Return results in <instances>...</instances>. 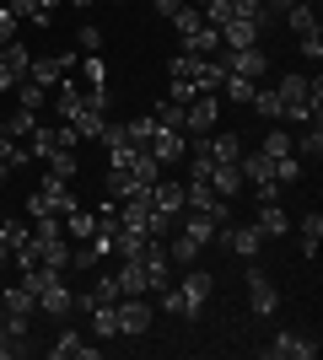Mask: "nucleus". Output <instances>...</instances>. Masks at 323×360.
<instances>
[{
	"label": "nucleus",
	"mask_w": 323,
	"mask_h": 360,
	"mask_svg": "<svg viewBox=\"0 0 323 360\" xmlns=\"http://www.w3.org/2000/svg\"><path fill=\"white\" fill-rule=\"evenodd\" d=\"M16 27H22V22L11 16V6H0V44H11V38H16Z\"/></svg>",
	"instance_id": "nucleus-50"
},
{
	"label": "nucleus",
	"mask_w": 323,
	"mask_h": 360,
	"mask_svg": "<svg viewBox=\"0 0 323 360\" xmlns=\"http://www.w3.org/2000/svg\"><path fill=\"white\" fill-rule=\"evenodd\" d=\"M44 162H49V172H54V178H65V183L81 172V167H76V150H49Z\"/></svg>",
	"instance_id": "nucleus-34"
},
{
	"label": "nucleus",
	"mask_w": 323,
	"mask_h": 360,
	"mask_svg": "<svg viewBox=\"0 0 323 360\" xmlns=\"http://www.w3.org/2000/svg\"><path fill=\"white\" fill-rule=\"evenodd\" d=\"M6 6H11V16H16V22H27V27H49V22H54L38 0H6Z\"/></svg>",
	"instance_id": "nucleus-29"
},
{
	"label": "nucleus",
	"mask_w": 323,
	"mask_h": 360,
	"mask_svg": "<svg viewBox=\"0 0 323 360\" xmlns=\"http://www.w3.org/2000/svg\"><path fill=\"white\" fill-rule=\"evenodd\" d=\"M0 237H6V242L16 248L22 237H32V226H27V221H0Z\"/></svg>",
	"instance_id": "nucleus-48"
},
{
	"label": "nucleus",
	"mask_w": 323,
	"mask_h": 360,
	"mask_svg": "<svg viewBox=\"0 0 323 360\" xmlns=\"http://www.w3.org/2000/svg\"><path fill=\"white\" fill-rule=\"evenodd\" d=\"M0 269H11V242L0 237Z\"/></svg>",
	"instance_id": "nucleus-55"
},
{
	"label": "nucleus",
	"mask_w": 323,
	"mask_h": 360,
	"mask_svg": "<svg viewBox=\"0 0 323 360\" xmlns=\"http://www.w3.org/2000/svg\"><path fill=\"white\" fill-rule=\"evenodd\" d=\"M38 194L49 199V210H54V215H70V210H76V194H70V183H65V178H54V172H44Z\"/></svg>",
	"instance_id": "nucleus-15"
},
{
	"label": "nucleus",
	"mask_w": 323,
	"mask_h": 360,
	"mask_svg": "<svg viewBox=\"0 0 323 360\" xmlns=\"http://www.w3.org/2000/svg\"><path fill=\"white\" fill-rule=\"evenodd\" d=\"M87 323H92V339H119V312H113V301H97L92 312H87Z\"/></svg>",
	"instance_id": "nucleus-23"
},
{
	"label": "nucleus",
	"mask_w": 323,
	"mask_h": 360,
	"mask_svg": "<svg viewBox=\"0 0 323 360\" xmlns=\"http://www.w3.org/2000/svg\"><path fill=\"white\" fill-rule=\"evenodd\" d=\"M6 172H11V167H6V162H0V183H6Z\"/></svg>",
	"instance_id": "nucleus-58"
},
{
	"label": "nucleus",
	"mask_w": 323,
	"mask_h": 360,
	"mask_svg": "<svg viewBox=\"0 0 323 360\" xmlns=\"http://www.w3.org/2000/svg\"><path fill=\"white\" fill-rule=\"evenodd\" d=\"M205 150H210V162H237L243 156V140H237V129H210V135H200Z\"/></svg>",
	"instance_id": "nucleus-16"
},
{
	"label": "nucleus",
	"mask_w": 323,
	"mask_h": 360,
	"mask_svg": "<svg viewBox=\"0 0 323 360\" xmlns=\"http://www.w3.org/2000/svg\"><path fill=\"white\" fill-rule=\"evenodd\" d=\"M312 355H318V345L296 328H280L275 339H270V360H312Z\"/></svg>",
	"instance_id": "nucleus-9"
},
{
	"label": "nucleus",
	"mask_w": 323,
	"mask_h": 360,
	"mask_svg": "<svg viewBox=\"0 0 323 360\" xmlns=\"http://www.w3.org/2000/svg\"><path fill=\"white\" fill-rule=\"evenodd\" d=\"M296 38H302L296 49H302L308 60H318V54H323V27H308V32H296Z\"/></svg>",
	"instance_id": "nucleus-46"
},
{
	"label": "nucleus",
	"mask_w": 323,
	"mask_h": 360,
	"mask_svg": "<svg viewBox=\"0 0 323 360\" xmlns=\"http://www.w3.org/2000/svg\"><path fill=\"white\" fill-rule=\"evenodd\" d=\"M178 44H184V54H200V60H215V54H221V27H194L189 32V38H178Z\"/></svg>",
	"instance_id": "nucleus-17"
},
{
	"label": "nucleus",
	"mask_w": 323,
	"mask_h": 360,
	"mask_svg": "<svg viewBox=\"0 0 323 360\" xmlns=\"http://www.w3.org/2000/svg\"><path fill=\"white\" fill-rule=\"evenodd\" d=\"M11 150H16V140L6 135V124H0V162H6V167H11Z\"/></svg>",
	"instance_id": "nucleus-52"
},
{
	"label": "nucleus",
	"mask_w": 323,
	"mask_h": 360,
	"mask_svg": "<svg viewBox=\"0 0 323 360\" xmlns=\"http://www.w3.org/2000/svg\"><path fill=\"white\" fill-rule=\"evenodd\" d=\"M210 188H215V199H237V194H243V172H237V162H215L210 167Z\"/></svg>",
	"instance_id": "nucleus-20"
},
{
	"label": "nucleus",
	"mask_w": 323,
	"mask_h": 360,
	"mask_svg": "<svg viewBox=\"0 0 323 360\" xmlns=\"http://www.w3.org/2000/svg\"><path fill=\"white\" fill-rule=\"evenodd\" d=\"M11 355H16V345L6 339V323H0V360H11Z\"/></svg>",
	"instance_id": "nucleus-53"
},
{
	"label": "nucleus",
	"mask_w": 323,
	"mask_h": 360,
	"mask_svg": "<svg viewBox=\"0 0 323 360\" xmlns=\"http://www.w3.org/2000/svg\"><path fill=\"white\" fill-rule=\"evenodd\" d=\"M291 146H296V156H302V162H318V156H323V129L312 124V129H302Z\"/></svg>",
	"instance_id": "nucleus-33"
},
{
	"label": "nucleus",
	"mask_w": 323,
	"mask_h": 360,
	"mask_svg": "<svg viewBox=\"0 0 323 360\" xmlns=\"http://www.w3.org/2000/svg\"><path fill=\"white\" fill-rule=\"evenodd\" d=\"M113 280H119L124 296H146V269H140V253H135V258H124L119 269H113Z\"/></svg>",
	"instance_id": "nucleus-24"
},
{
	"label": "nucleus",
	"mask_w": 323,
	"mask_h": 360,
	"mask_svg": "<svg viewBox=\"0 0 323 360\" xmlns=\"http://www.w3.org/2000/svg\"><path fill=\"white\" fill-rule=\"evenodd\" d=\"M146 150H151L162 167H172V162H184L189 135H184V129H162V124H156V135H151V146H146Z\"/></svg>",
	"instance_id": "nucleus-11"
},
{
	"label": "nucleus",
	"mask_w": 323,
	"mask_h": 360,
	"mask_svg": "<svg viewBox=\"0 0 323 360\" xmlns=\"http://www.w3.org/2000/svg\"><path fill=\"white\" fill-rule=\"evenodd\" d=\"M87 86H108V65H103V54H87Z\"/></svg>",
	"instance_id": "nucleus-47"
},
{
	"label": "nucleus",
	"mask_w": 323,
	"mask_h": 360,
	"mask_svg": "<svg viewBox=\"0 0 323 360\" xmlns=\"http://www.w3.org/2000/svg\"><path fill=\"white\" fill-rule=\"evenodd\" d=\"M215 242H221V248H232L237 258H259V253H264V231H259L253 221H227Z\"/></svg>",
	"instance_id": "nucleus-4"
},
{
	"label": "nucleus",
	"mask_w": 323,
	"mask_h": 360,
	"mask_svg": "<svg viewBox=\"0 0 323 360\" xmlns=\"http://www.w3.org/2000/svg\"><path fill=\"white\" fill-rule=\"evenodd\" d=\"M184 237H194V242L205 248V242L221 237V221H215L210 210H184Z\"/></svg>",
	"instance_id": "nucleus-19"
},
{
	"label": "nucleus",
	"mask_w": 323,
	"mask_h": 360,
	"mask_svg": "<svg viewBox=\"0 0 323 360\" xmlns=\"http://www.w3.org/2000/svg\"><path fill=\"white\" fill-rule=\"evenodd\" d=\"M0 124H6V135H11V140H27L32 129H38V113H32V108H16V103H11V113H6Z\"/></svg>",
	"instance_id": "nucleus-28"
},
{
	"label": "nucleus",
	"mask_w": 323,
	"mask_h": 360,
	"mask_svg": "<svg viewBox=\"0 0 323 360\" xmlns=\"http://www.w3.org/2000/svg\"><path fill=\"white\" fill-rule=\"evenodd\" d=\"M65 6H76V11H87V6H97V0H65Z\"/></svg>",
	"instance_id": "nucleus-56"
},
{
	"label": "nucleus",
	"mask_w": 323,
	"mask_h": 360,
	"mask_svg": "<svg viewBox=\"0 0 323 360\" xmlns=\"http://www.w3.org/2000/svg\"><path fill=\"white\" fill-rule=\"evenodd\" d=\"M32 242H38V264H49V269H70V237H65V221H54V215H38L32 221Z\"/></svg>",
	"instance_id": "nucleus-1"
},
{
	"label": "nucleus",
	"mask_w": 323,
	"mask_h": 360,
	"mask_svg": "<svg viewBox=\"0 0 323 360\" xmlns=\"http://www.w3.org/2000/svg\"><path fill=\"white\" fill-rule=\"evenodd\" d=\"M167 75H172V81H189L194 91H221L227 65H221V60H200V54H172Z\"/></svg>",
	"instance_id": "nucleus-2"
},
{
	"label": "nucleus",
	"mask_w": 323,
	"mask_h": 360,
	"mask_svg": "<svg viewBox=\"0 0 323 360\" xmlns=\"http://www.w3.org/2000/svg\"><path fill=\"white\" fill-rule=\"evenodd\" d=\"M259 150L270 156V162H280V156H291V150H296V146H291V129H264V146H259Z\"/></svg>",
	"instance_id": "nucleus-32"
},
{
	"label": "nucleus",
	"mask_w": 323,
	"mask_h": 360,
	"mask_svg": "<svg viewBox=\"0 0 323 360\" xmlns=\"http://www.w3.org/2000/svg\"><path fill=\"white\" fill-rule=\"evenodd\" d=\"M232 16H248V22H270V6H264V0H232Z\"/></svg>",
	"instance_id": "nucleus-43"
},
{
	"label": "nucleus",
	"mask_w": 323,
	"mask_h": 360,
	"mask_svg": "<svg viewBox=\"0 0 323 360\" xmlns=\"http://www.w3.org/2000/svg\"><path fill=\"white\" fill-rule=\"evenodd\" d=\"M270 167H275V183L286 188V183H302V167H308V162L291 150V156H280V162H270Z\"/></svg>",
	"instance_id": "nucleus-35"
},
{
	"label": "nucleus",
	"mask_w": 323,
	"mask_h": 360,
	"mask_svg": "<svg viewBox=\"0 0 323 360\" xmlns=\"http://www.w3.org/2000/svg\"><path fill=\"white\" fill-rule=\"evenodd\" d=\"M275 307H280L275 285H270V280H264V269L253 264V269H248V312H253V317H270Z\"/></svg>",
	"instance_id": "nucleus-10"
},
{
	"label": "nucleus",
	"mask_w": 323,
	"mask_h": 360,
	"mask_svg": "<svg viewBox=\"0 0 323 360\" xmlns=\"http://www.w3.org/2000/svg\"><path fill=\"white\" fill-rule=\"evenodd\" d=\"M237 172H243V188H248V183L275 178V167H270V156H264V150H243V156H237Z\"/></svg>",
	"instance_id": "nucleus-21"
},
{
	"label": "nucleus",
	"mask_w": 323,
	"mask_h": 360,
	"mask_svg": "<svg viewBox=\"0 0 323 360\" xmlns=\"http://www.w3.org/2000/svg\"><path fill=\"white\" fill-rule=\"evenodd\" d=\"M253 226H259L264 237H286V231H291V215L280 210V205H259V215H253Z\"/></svg>",
	"instance_id": "nucleus-26"
},
{
	"label": "nucleus",
	"mask_w": 323,
	"mask_h": 360,
	"mask_svg": "<svg viewBox=\"0 0 323 360\" xmlns=\"http://www.w3.org/2000/svg\"><path fill=\"white\" fill-rule=\"evenodd\" d=\"M162 129H184V103H156V113H151Z\"/></svg>",
	"instance_id": "nucleus-41"
},
{
	"label": "nucleus",
	"mask_w": 323,
	"mask_h": 360,
	"mask_svg": "<svg viewBox=\"0 0 323 360\" xmlns=\"http://www.w3.org/2000/svg\"><path fill=\"white\" fill-rule=\"evenodd\" d=\"M76 49H81V54H97V49H103V32H97V27H81L76 32Z\"/></svg>",
	"instance_id": "nucleus-49"
},
{
	"label": "nucleus",
	"mask_w": 323,
	"mask_h": 360,
	"mask_svg": "<svg viewBox=\"0 0 323 360\" xmlns=\"http://www.w3.org/2000/svg\"><path fill=\"white\" fill-rule=\"evenodd\" d=\"M87 296H92V301H119L124 290H119V280H113V274H97V280H92V290H87Z\"/></svg>",
	"instance_id": "nucleus-42"
},
{
	"label": "nucleus",
	"mask_w": 323,
	"mask_h": 360,
	"mask_svg": "<svg viewBox=\"0 0 323 360\" xmlns=\"http://www.w3.org/2000/svg\"><path fill=\"white\" fill-rule=\"evenodd\" d=\"M215 124H221V103H215V91H200L194 103H184V135H210Z\"/></svg>",
	"instance_id": "nucleus-7"
},
{
	"label": "nucleus",
	"mask_w": 323,
	"mask_h": 360,
	"mask_svg": "<svg viewBox=\"0 0 323 360\" xmlns=\"http://www.w3.org/2000/svg\"><path fill=\"white\" fill-rule=\"evenodd\" d=\"M140 269H146V296H156V290L172 285V258H167V242L162 237H151L140 248Z\"/></svg>",
	"instance_id": "nucleus-3"
},
{
	"label": "nucleus",
	"mask_w": 323,
	"mask_h": 360,
	"mask_svg": "<svg viewBox=\"0 0 323 360\" xmlns=\"http://www.w3.org/2000/svg\"><path fill=\"white\" fill-rule=\"evenodd\" d=\"M27 215L38 221V215H54V210H49V199H44V194H27Z\"/></svg>",
	"instance_id": "nucleus-51"
},
{
	"label": "nucleus",
	"mask_w": 323,
	"mask_h": 360,
	"mask_svg": "<svg viewBox=\"0 0 323 360\" xmlns=\"http://www.w3.org/2000/svg\"><path fill=\"white\" fill-rule=\"evenodd\" d=\"M167 22H172V27H178V38H189V32L200 27L205 16H200V11H194V6H178V11H172V16H167Z\"/></svg>",
	"instance_id": "nucleus-40"
},
{
	"label": "nucleus",
	"mask_w": 323,
	"mask_h": 360,
	"mask_svg": "<svg viewBox=\"0 0 323 360\" xmlns=\"http://www.w3.org/2000/svg\"><path fill=\"white\" fill-rule=\"evenodd\" d=\"M151 210L178 221V215H184V183H178V178H156L151 183Z\"/></svg>",
	"instance_id": "nucleus-12"
},
{
	"label": "nucleus",
	"mask_w": 323,
	"mask_h": 360,
	"mask_svg": "<svg viewBox=\"0 0 323 360\" xmlns=\"http://www.w3.org/2000/svg\"><path fill=\"white\" fill-rule=\"evenodd\" d=\"M221 65H227L232 75H248V81H264V75H270V54H264L259 44H253V49H227V60H221Z\"/></svg>",
	"instance_id": "nucleus-8"
},
{
	"label": "nucleus",
	"mask_w": 323,
	"mask_h": 360,
	"mask_svg": "<svg viewBox=\"0 0 323 360\" xmlns=\"http://www.w3.org/2000/svg\"><path fill=\"white\" fill-rule=\"evenodd\" d=\"M270 6H275V11H286V6H296V0H270Z\"/></svg>",
	"instance_id": "nucleus-57"
},
{
	"label": "nucleus",
	"mask_w": 323,
	"mask_h": 360,
	"mask_svg": "<svg viewBox=\"0 0 323 360\" xmlns=\"http://www.w3.org/2000/svg\"><path fill=\"white\" fill-rule=\"evenodd\" d=\"M124 135H129V146H135V150H146V146H151V135H156V119H129V124H124Z\"/></svg>",
	"instance_id": "nucleus-39"
},
{
	"label": "nucleus",
	"mask_w": 323,
	"mask_h": 360,
	"mask_svg": "<svg viewBox=\"0 0 323 360\" xmlns=\"http://www.w3.org/2000/svg\"><path fill=\"white\" fill-rule=\"evenodd\" d=\"M248 194L259 199V205H280V183H275V178H264V183H248Z\"/></svg>",
	"instance_id": "nucleus-45"
},
{
	"label": "nucleus",
	"mask_w": 323,
	"mask_h": 360,
	"mask_svg": "<svg viewBox=\"0 0 323 360\" xmlns=\"http://www.w3.org/2000/svg\"><path fill=\"white\" fill-rule=\"evenodd\" d=\"M178 296H184V317L194 323V317L205 312V301L215 296V274H210V269H189L184 285H178Z\"/></svg>",
	"instance_id": "nucleus-5"
},
{
	"label": "nucleus",
	"mask_w": 323,
	"mask_h": 360,
	"mask_svg": "<svg viewBox=\"0 0 323 360\" xmlns=\"http://www.w3.org/2000/svg\"><path fill=\"white\" fill-rule=\"evenodd\" d=\"M11 103H16V108H32V113H44L49 86H38V81H16V86H11Z\"/></svg>",
	"instance_id": "nucleus-27"
},
{
	"label": "nucleus",
	"mask_w": 323,
	"mask_h": 360,
	"mask_svg": "<svg viewBox=\"0 0 323 360\" xmlns=\"http://www.w3.org/2000/svg\"><path fill=\"white\" fill-rule=\"evenodd\" d=\"M248 108H253L259 119H270V124H275V119H280V91H275V86H259L253 97H248Z\"/></svg>",
	"instance_id": "nucleus-30"
},
{
	"label": "nucleus",
	"mask_w": 323,
	"mask_h": 360,
	"mask_svg": "<svg viewBox=\"0 0 323 360\" xmlns=\"http://www.w3.org/2000/svg\"><path fill=\"white\" fill-rule=\"evenodd\" d=\"M286 22H291V32H308V27H318V11L308 0H296V6H286Z\"/></svg>",
	"instance_id": "nucleus-36"
},
{
	"label": "nucleus",
	"mask_w": 323,
	"mask_h": 360,
	"mask_svg": "<svg viewBox=\"0 0 323 360\" xmlns=\"http://www.w3.org/2000/svg\"><path fill=\"white\" fill-rule=\"evenodd\" d=\"M221 91H227L232 103H248V97L259 91V81H248V75H232V70H227V81H221Z\"/></svg>",
	"instance_id": "nucleus-37"
},
{
	"label": "nucleus",
	"mask_w": 323,
	"mask_h": 360,
	"mask_svg": "<svg viewBox=\"0 0 323 360\" xmlns=\"http://www.w3.org/2000/svg\"><path fill=\"white\" fill-rule=\"evenodd\" d=\"M167 258H172V264H194V258H200V242H194V237H184V231H178V237L167 242Z\"/></svg>",
	"instance_id": "nucleus-38"
},
{
	"label": "nucleus",
	"mask_w": 323,
	"mask_h": 360,
	"mask_svg": "<svg viewBox=\"0 0 323 360\" xmlns=\"http://www.w3.org/2000/svg\"><path fill=\"white\" fill-rule=\"evenodd\" d=\"M0 312H22V317H32V312H38V296H32V290L16 280V285L0 290Z\"/></svg>",
	"instance_id": "nucleus-22"
},
{
	"label": "nucleus",
	"mask_w": 323,
	"mask_h": 360,
	"mask_svg": "<svg viewBox=\"0 0 323 360\" xmlns=\"http://www.w3.org/2000/svg\"><path fill=\"white\" fill-rule=\"evenodd\" d=\"M264 22H248V16H232L227 27H221V49H253L259 44Z\"/></svg>",
	"instance_id": "nucleus-13"
},
{
	"label": "nucleus",
	"mask_w": 323,
	"mask_h": 360,
	"mask_svg": "<svg viewBox=\"0 0 323 360\" xmlns=\"http://www.w3.org/2000/svg\"><path fill=\"white\" fill-rule=\"evenodd\" d=\"M103 124H108V113H92V108H81L76 119H70V129H76L81 140H103Z\"/></svg>",
	"instance_id": "nucleus-31"
},
{
	"label": "nucleus",
	"mask_w": 323,
	"mask_h": 360,
	"mask_svg": "<svg viewBox=\"0 0 323 360\" xmlns=\"http://www.w3.org/2000/svg\"><path fill=\"white\" fill-rule=\"evenodd\" d=\"M296 242H302V258H318V242H323V215L308 210L302 226H296Z\"/></svg>",
	"instance_id": "nucleus-25"
},
{
	"label": "nucleus",
	"mask_w": 323,
	"mask_h": 360,
	"mask_svg": "<svg viewBox=\"0 0 323 360\" xmlns=\"http://www.w3.org/2000/svg\"><path fill=\"white\" fill-rule=\"evenodd\" d=\"M49 355H54V360H97V345H87L76 328H65L60 339L49 345Z\"/></svg>",
	"instance_id": "nucleus-14"
},
{
	"label": "nucleus",
	"mask_w": 323,
	"mask_h": 360,
	"mask_svg": "<svg viewBox=\"0 0 323 360\" xmlns=\"http://www.w3.org/2000/svg\"><path fill=\"white\" fill-rule=\"evenodd\" d=\"M200 16H205V27H227V22H232V0H210Z\"/></svg>",
	"instance_id": "nucleus-44"
},
{
	"label": "nucleus",
	"mask_w": 323,
	"mask_h": 360,
	"mask_svg": "<svg viewBox=\"0 0 323 360\" xmlns=\"http://www.w3.org/2000/svg\"><path fill=\"white\" fill-rule=\"evenodd\" d=\"M151 6H156V11H162V16H172V11H178V6H184V0H151Z\"/></svg>",
	"instance_id": "nucleus-54"
},
{
	"label": "nucleus",
	"mask_w": 323,
	"mask_h": 360,
	"mask_svg": "<svg viewBox=\"0 0 323 360\" xmlns=\"http://www.w3.org/2000/svg\"><path fill=\"white\" fill-rule=\"evenodd\" d=\"M70 65H76V54H65V60H32L27 81H38V86H60L65 75H70Z\"/></svg>",
	"instance_id": "nucleus-18"
},
{
	"label": "nucleus",
	"mask_w": 323,
	"mask_h": 360,
	"mask_svg": "<svg viewBox=\"0 0 323 360\" xmlns=\"http://www.w3.org/2000/svg\"><path fill=\"white\" fill-rule=\"evenodd\" d=\"M113 312H119V339H140V333L151 328V301L146 296H119Z\"/></svg>",
	"instance_id": "nucleus-6"
}]
</instances>
